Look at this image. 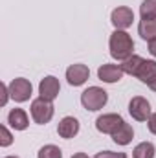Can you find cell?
Instances as JSON below:
<instances>
[{
    "mask_svg": "<svg viewBox=\"0 0 156 158\" xmlns=\"http://www.w3.org/2000/svg\"><path fill=\"white\" fill-rule=\"evenodd\" d=\"M110 55L117 59V61H125L132 55V50H134V42L130 39V35L123 30H116L112 35H110Z\"/></svg>",
    "mask_w": 156,
    "mask_h": 158,
    "instance_id": "cell-1",
    "label": "cell"
},
{
    "mask_svg": "<svg viewBox=\"0 0 156 158\" xmlns=\"http://www.w3.org/2000/svg\"><path fill=\"white\" fill-rule=\"evenodd\" d=\"M109 94L99 86H90L81 94V103L86 110H99L107 105Z\"/></svg>",
    "mask_w": 156,
    "mask_h": 158,
    "instance_id": "cell-2",
    "label": "cell"
},
{
    "mask_svg": "<svg viewBox=\"0 0 156 158\" xmlns=\"http://www.w3.org/2000/svg\"><path fill=\"white\" fill-rule=\"evenodd\" d=\"M31 116L35 119V123H39V125L48 123L53 118V105H51V101H48L44 98H37L31 103Z\"/></svg>",
    "mask_w": 156,
    "mask_h": 158,
    "instance_id": "cell-3",
    "label": "cell"
},
{
    "mask_svg": "<svg viewBox=\"0 0 156 158\" xmlns=\"http://www.w3.org/2000/svg\"><path fill=\"white\" fill-rule=\"evenodd\" d=\"M31 90H33V88H31V83L24 77L13 79L11 85H9V96H11L15 101H18V103L28 101L30 96H31Z\"/></svg>",
    "mask_w": 156,
    "mask_h": 158,
    "instance_id": "cell-4",
    "label": "cell"
},
{
    "mask_svg": "<svg viewBox=\"0 0 156 158\" xmlns=\"http://www.w3.org/2000/svg\"><path fill=\"white\" fill-rule=\"evenodd\" d=\"M129 112L138 121H149V118H151V105H149V101L145 98L136 96L129 103Z\"/></svg>",
    "mask_w": 156,
    "mask_h": 158,
    "instance_id": "cell-5",
    "label": "cell"
},
{
    "mask_svg": "<svg viewBox=\"0 0 156 158\" xmlns=\"http://www.w3.org/2000/svg\"><path fill=\"white\" fill-rule=\"evenodd\" d=\"M125 121L119 114H103L96 119V129L103 134H114Z\"/></svg>",
    "mask_w": 156,
    "mask_h": 158,
    "instance_id": "cell-6",
    "label": "cell"
},
{
    "mask_svg": "<svg viewBox=\"0 0 156 158\" xmlns=\"http://www.w3.org/2000/svg\"><path fill=\"white\" fill-rule=\"evenodd\" d=\"M110 20H112V24L116 26V30H127V28L132 24V20H134V13H132L130 7L119 6V7H116V9L112 11Z\"/></svg>",
    "mask_w": 156,
    "mask_h": 158,
    "instance_id": "cell-7",
    "label": "cell"
},
{
    "mask_svg": "<svg viewBox=\"0 0 156 158\" xmlns=\"http://www.w3.org/2000/svg\"><path fill=\"white\" fill-rule=\"evenodd\" d=\"M59 90H61L59 79L53 77V76H46L39 85L40 98H44V99H48V101H53V99L59 96Z\"/></svg>",
    "mask_w": 156,
    "mask_h": 158,
    "instance_id": "cell-8",
    "label": "cell"
},
{
    "mask_svg": "<svg viewBox=\"0 0 156 158\" xmlns=\"http://www.w3.org/2000/svg\"><path fill=\"white\" fill-rule=\"evenodd\" d=\"M90 76V70L86 64H72L66 70V79L72 86H81Z\"/></svg>",
    "mask_w": 156,
    "mask_h": 158,
    "instance_id": "cell-9",
    "label": "cell"
},
{
    "mask_svg": "<svg viewBox=\"0 0 156 158\" xmlns=\"http://www.w3.org/2000/svg\"><path fill=\"white\" fill-rule=\"evenodd\" d=\"M123 74L125 72L121 70L119 64H103L97 70V77L101 81H105V83H117L119 79L123 77Z\"/></svg>",
    "mask_w": 156,
    "mask_h": 158,
    "instance_id": "cell-10",
    "label": "cell"
},
{
    "mask_svg": "<svg viewBox=\"0 0 156 158\" xmlns=\"http://www.w3.org/2000/svg\"><path fill=\"white\" fill-rule=\"evenodd\" d=\"M57 132H59L61 138H66V140L74 138L79 132V121L76 118H72V116L63 118L59 121V125H57Z\"/></svg>",
    "mask_w": 156,
    "mask_h": 158,
    "instance_id": "cell-11",
    "label": "cell"
},
{
    "mask_svg": "<svg viewBox=\"0 0 156 158\" xmlns=\"http://www.w3.org/2000/svg\"><path fill=\"white\" fill-rule=\"evenodd\" d=\"M7 123H9L15 131H24V129L30 125V119H28V114H26L22 109H13V110L7 114Z\"/></svg>",
    "mask_w": 156,
    "mask_h": 158,
    "instance_id": "cell-12",
    "label": "cell"
},
{
    "mask_svg": "<svg viewBox=\"0 0 156 158\" xmlns=\"http://www.w3.org/2000/svg\"><path fill=\"white\" fill-rule=\"evenodd\" d=\"M136 77L145 85H151L156 79V61H143V64L140 66Z\"/></svg>",
    "mask_w": 156,
    "mask_h": 158,
    "instance_id": "cell-13",
    "label": "cell"
},
{
    "mask_svg": "<svg viewBox=\"0 0 156 158\" xmlns=\"http://www.w3.org/2000/svg\"><path fill=\"white\" fill-rule=\"evenodd\" d=\"M132 138H134V131H132V127L129 123H123L116 132L112 134V140L116 142L117 145H127V143L132 142Z\"/></svg>",
    "mask_w": 156,
    "mask_h": 158,
    "instance_id": "cell-14",
    "label": "cell"
},
{
    "mask_svg": "<svg viewBox=\"0 0 156 158\" xmlns=\"http://www.w3.org/2000/svg\"><path fill=\"white\" fill-rule=\"evenodd\" d=\"M138 31L142 35V39L145 40H153L156 39V19H142Z\"/></svg>",
    "mask_w": 156,
    "mask_h": 158,
    "instance_id": "cell-15",
    "label": "cell"
},
{
    "mask_svg": "<svg viewBox=\"0 0 156 158\" xmlns=\"http://www.w3.org/2000/svg\"><path fill=\"white\" fill-rule=\"evenodd\" d=\"M143 61H145V59H142L140 55H130V57L125 59L119 66H121V70H123L125 74H129V76H136L138 70H140V66L143 64Z\"/></svg>",
    "mask_w": 156,
    "mask_h": 158,
    "instance_id": "cell-16",
    "label": "cell"
},
{
    "mask_svg": "<svg viewBox=\"0 0 156 158\" xmlns=\"http://www.w3.org/2000/svg\"><path fill=\"white\" fill-rule=\"evenodd\" d=\"M154 153H156V149L151 142H142V143H138L134 147L132 158H154Z\"/></svg>",
    "mask_w": 156,
    "mask_h": 158,
    "instance_id": "cell-17",
    "label": "cell"
},
{
    "mask_svg": "<svg viewBox=\"0 0 156 158\" xmlns=\"http://www.w3.org/2000/svg\"><path fill=\"white\" fill-rule=\"evenodd\" d=\"M142 19H156V0H145L140 6Z\"/></svg>",
    "mask_w": 156,
    "mask_h": 158,
    "instance_id": "cell-18",
    "label": "cell"
},
{
    "mask_svg": "<svg viewBox=\"0 0 156 158\" xmlns=\"http://www.w3.org/2000/svg\"><path fill=\"white\" fill-rule=\"evenodd\" d=\"M39 158H63V151L57 145H44L39 151Z\"/></svg>",
    "mask_w": 156,
    "mask_h": 158,
    "instance_id": "cell-19",
    "label": "cell"
},
{
    "mask_svg": "<svg viewBox=\"0 0 156 158\" xmlns=\"http://www.w3.org/2000/svg\"><path fill=\"white\" fill-rule=\"evenodd\" d=\"M0 136H2V138H0V145H2V147H7V145L13 143V136L9 134V131H7L6 125L0 127Z\"/></svg>",
    "mask_w": 156,
    "mask_h": 158,
    "instance_id": "cell-20",
    "label": "cell"
},
{
    "mask_svg": "<svg viewBox=\"0 0 156 158\" xmlns=\"http://www.w3.org/2000/svg\"><path fill=\"white\" fill-rule=\"evenodd\" d=\"M94 158H127L125 153H114V151H101Z\"/></svg>",
    "mask_w": 156,
    "mask_h": 158,
    "instance_id": "cell-21",
    "label": "cell"
},
{
    "mask_svg": "<svg viewBox=\"0 0 156 158\" xmlns=\"http://www.w3.org/2000/svg\"><path fill=\"white\" fill-rule=\"evenodd\" d=\"M149 131L153 132V134H156V112L154 114H151V118H149Z\"/></svg>",
    "mask_w": 156,
    "mask_h": 158,
    "instance_id": "cell-22",
    "label": "cell"
},
{
    "mask_svg": "<svg viewBox=\"0 0 156 158\" xmlns=\"http://www.w3.org/2000/svg\"><path fill=\"white\" fill-rule=\"evenodd\" d=\"M2 92H4V98H2V101H0V105H6V103H7V96H9V86H6V85H2Z\"/></svg>",
    "mask_w": 156,
    "mask_h": 158,
    "instance_id": "cell-23",
    "label": "cell"
},
{
    "mask_svg": "<svg viewBox=\"0 0 156 158\" xmlns=\"http://www.w3.org/2000/svg\"><path fill=\"white\" fill-rule=\"evenodd\" d=\"M149 53H151V55H154V57H156V39L149 40Z\"/></svg>",
    "mask_w": 156,
    "mask_h": 158,
    "instance_id": "cell-24",
    "label": "cell"
},
{
    "mask_svg": "<svg viewBox=\"0 0 156 158\" xmlns=\"http://www.w3.org/2000/svg\"><path fill=\"white\" fill-rule=\"evenodd\" d=\"M72 158H88V155H84V153H76Z\"/></svg>",
    "mask_w": 156,
    "mask_h": 158,
    "instance_id": "cell-25",
    "label": "cell"
},
{
    "mask_svg": "<svg viewBox=\"0 0 156 158\" xmlns=\"http://www.w3.org/2000/svg\"><path fill=\"white\" fill-rule=\"evenodd\" d=\"M149 88H151V90H154V92H156V79L153 81V83H151V85H149Z\"/></svg>",
    "mask_w": 156,
    "mask_h": 158,
    "instance_id": "cell-26",
    "label": "cell"
},
{
    "mask_svg": "<svg viewBox=\"0 0 156 158\" xmlns=\"http://www.w3.org/2000/svg\"><path fill=\"white\" fill-rule=\"evenodd\" d=\"M6 158H18V156H6Z\"/></svg>",
    "mask_w": 156,
    "mask_h": 158,
    "instance_id": "cell-27",
    "label": "cell"
}]
</instances>
